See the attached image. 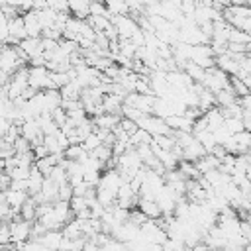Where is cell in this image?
I'll return each mask as SVG.
<instances>
[{
  "label": "cell",
  "instance_id": "6da1fadb",
  "mask_svg": "<svg viewBox=\"0 0 251 251\" xmlns=\"http://www.w3.org/2000/svg\"><path fill=\"white\" fill-rule=\"evenodd\" d=\"M27 84L35 90L51 88L49 82V69L45 65H29L27 67Z\"/></svg>",
  "mask_w": 251,
  "mask_h": 251
},
{
  "label": "cell",
  "instance_id": "7a4b0ae2",
  "mask_svg": "<svg viewBox=\"0 0 251 251\" xmlns=\"http://www.w3.org/2000/svg\"><path fill=\"white\" fill-rule=\"evenodd\" d=\"M10 241L12 243H24L29 239V231H31V222L24 220L22 216L18 220H10Z\"/></svg>",
  "mask_w": 251,
  "mask_h": 251
},
{
  "label": "cell",
  "instance_id": "3957f363",
  "mask_svg": "<svg viewBox=\"0 0 251 251\" xmlns=\"http://www.w3.org/2000/svg\"><path fill=\"white\" fill-rule=\"evenodd\" d=\"M22 20H24V27H25V33L27 35H31V37H41V24H39V20H37V14H35V10L31 8V10H25L24 14H22Z\"/></svg>",
  "mask_w": 251,
  "mask_h": 251
},
{
  "label": "cell",
  "instance_id": "277c9868",
  "mask_svg": "<svg viewBox=\"0 0 251 251\" xmlns=\"http://www.w3.org/2000/svg\"><path fill=\"white\" fill-rule=\"evenodd\" d=\"M33 239H37L45 249H59V243L63 239V231L61 229H45L41 235H37Z\"/></svg>",
  "mask_w": 251,
  "mask_h": 251
},
{
  "label": "cell",
  "instance_id": "5b68a950",
  "mask_svg": "<svg viewBox=\"0 0 251 251\" xmlns=\"http://www.w3.org/2000/svg\"><path fill=\"white\" fill-rule=\"evenodd\" d=\"M29 194L25 192V190H16V188H4V198H6V202H8V206H10V210H14V212H20V206L25 202V198H27Z\"/></svg>",
  "mask_w": 251,
  "mask_h": 251
},
{
  "label": "cell",
  "instance_id": "8992f818",
  "mask_svg": "<svg viewBox=\"0 0 251 251\" xmlns=\"http://www.w3.org/2000/svg\"><path fill=\"white\" fill-rule=\"evenodd\" d=\"M204 153H206V149H204V145H202L196 137H192V139L182 147V159H186V161H196V159H200Z\"/></svg>",
  "mask_w": 251,
  "mask_h": 251
},
{
  "label": "cell",
  "instance_id": "52a82bcc",
  "mask_svg": "<svg viewBox=\"0 0 251 251\" xmlns=\"http://www.w3.org/2000/svg\"><path fill=\"white\" fill-rule=\"evenodd\" d=\"M120 120H122L120 114H110V112L92 116V124H94L96 127H104V129H114V127L120 124Z\"/></svg>",
  "mask_w": 251,
  "mask_h": 251
},
{
  "label": "cell",
  "instance_id": "ba28073f",
  "mask_svg": "<svg viewBox=\"0 0 251 251\" xmlns=\"http://www.w3.org/2000/svg\"><path fill=\"white\" fill-rule=\"evenodd\" d=\"M80 90H82V86L75 78H71L59 88V94H61V100H78L80 98Z\"/></svg>",
  "mask_w": 251,
  "mask_h": 251
},
{
  "label": "cell",
  "instance_id": "9c48e42d",
  "mask_svg": "<svg viewBox=\"0 0 251 251\" xmlns=\"http://www.w3.org/2000/svg\"><path fill=\"white\" fill-rule=\"evenodd\" d=\"M41 196H43V200L45 202H55L59 196H57V192H59V184L53 180V178H49V176H43V182H41Z\"/></svg>",
  "mask_w": 251,
  "mask_h": 251
},
{
  "label": "cell",
  "instance_id": "30bf717a",
  "mask_svg": "<svg viewBox=\"0 0 251 251\" xmlns=\"http://www.w3.org/2000/svg\"><path fill=\"white\" fill-rule=\"evenodd\" d=\"M8 35H12V37H16L18 41L20 39H24L27 33H25V27H24V20H22V16H12V18H8Z\"/></svg>",
  "mask_w": 251,
  "mask_h": 251
},
{
  "label": "cell",
  "instance_id": "8fae6325",
  "mask_svg": "<svg viewBox=\"0 0 251 251\" xmlns=\"http://www.w3.org/2000/svg\"><path fill=\"white\" fill-rule=\"evenodd\" d=\"M147 218H159L161 216V210H159V206H157V202L153 200V198H139L137 196V204H135Z\"/></svg>",
  "mask_w": 251,
  "mask_h": 251
},
{
  "label": "cell",
  "instance_id": "7c38bea8",
  "mask_svg": "<svg viewBox=\"0 0 251 251\" xmlns=\"http://www.w3.org/2000/svg\"><path fill=\"white\" fill-rule=\"evenodd\" d=\"M41 182H43V175L37 171L35 165L29 167V175H27V194H35L41 190Z\"/></svg>",
  "mask_w": 251,
  "mask_h": 251
},
{
  "label": "cell",
  "instance_id": "4fadbf2b",
  "mask_svg": "<svg viewBox=\"0 0 251 251\" xmlns=\"http://www.w3.org/2000/svg\"><path fill=\"white\" fill-rule=\"evenodd\" d=\"M231 139L237 147V153H247L249 151V145H251V135H249V129H241L237 133H231Z\"/></svg>",
  "mask_w": 251,
  "mask_h": 251
},
{
  "label": "cell",
  "instance_id": "5bb4252c",
  "mask_svg": "<svg viewBox=\"0 0 251 251\" xmlns=\"http://www.w3.org/2000/svg\"><path fill=\"white\" fill-rule=\"evenodd\" d=\"M104 6L108 10L110 16H122V14H129V8L126 4V0H104ZM108 16V18H110Z\"/></svg>",
  "mask_w": 251,
  "mask_h": 251
},
{
  "label": "cell",
  "instance_id": "9a60e30c",
  "mask_svg": "<svg viewBox=\"0 0 251 251\" xmlns=\"http://www.w3.org/2000/svg\"><path fill=\"white\" fill-rule=\"evenodd\" d=\"M194 82H202V78H204V67H200V65H196V63H192V61H186V65H184V69H182Z\"/></svg>",
  "mask_w": 251,
  "mask_h": 251
},
{
  "label": "cell",
  "instance_id": "2e32d148",
  "mask_svg": "<svg viewBox=\"0 0 251 251\" xmlns=\"http://www.w3.org/2000/svg\"><path fill=\"white\" fill-rule=\"evenodd\" d=\"M249 33L247 31H241L237 27H229L227 31V43H249Z\"/></svg>",
  "mask_w": 251,
  "mask_h": 251
},
{
  "label": "cell",
  "instance_id": "e0dca14e",
  "mask_svg": "<svg viewBox=\"0 0 251 251\" xmlns=\"http://www.w3.org/2000/svg\"><path fill=\"white\" fill-rule=\"evenodd\" d=\"M49 178H53L57 184H65V182H69V178H67V171H65L63 165H53V169H51V173H49Z\"/></svg>",
  "mask_w": 251,
  "mask_h": 251
},
{
  "label": "cell",
  "instance_id": "ac0fdd59",
  "mask_svg": "<svg viewBox=\"0 0 251 251\" xmlns=\"http://www.w3.org/2000/svg\"><path fill=\"white\" fill-rule=\"evenodd\" d=\"M100 143H102V139L98 137V133H96L94 129H92V131H90V133L80 141V145H82L86 151H92V149H94V147H98Z\"/></svg>",
  "mask_w": 251,
  "mask_h": 251
},
{
  "label": "cell",
  "instance_id": "d6986e66",
  "mask_svg": "<svg viewBox=\"0 0 251 251\" xmlns=\"http://www.w3.org/2000/svg\"><path fill=\"white\" fill-rule=\"evenodd\" d=\"M224 127H226L229 133H237V131L245 129L241 118H224Z\"/></svg>",
  "mask_w": 251,
  "mask_h": 251
},
{
  "label": "cell",
  "instance_id": "ffe728a7",
  "mask_svg": "<svg viewBox=\"0 0 251 251\" xmlns=\"http://www.w3.org/2000/svg\"><path fill=\"white\" fill-rule=\"evenodd\" d=\"M88 14L90 16H110L104 2H98V0H90L88 2Z\"/></svg>",
  "mask_w": 251,
  "mask_h": 251
},
{
  "label": "cell",
  "instance_id": "44dd1931",
  "mask_svg": "<svg viewBox=\"0 0 251 251\" xmlns=\"http://www.w3.org/2000/svg\"><path fill=\"white\" fill-rule=\"evenodd\" d=\"M51 118H53V122L61 127V126L65 124V120H67V112H65L61 106H57V108H53V110H51Z\"/></svg>",
  "mask_w": 251,
  "mask_h": 251
},
{
  "label": "cell",
  "instance_id": "7402d4cb",
  "mask_svg": "<svg viewBox=\"0 0 251 251\" xmlns=\"http://www.w3.org/2000/svg\"><path fill=\"white\" fill-rule=\"evenodd\" d=\"M59 200H69L73 196V186L71 182H65V184H59V192H57Z\"/></svg>",
  "mask_w": 251,
  "mask_h": 251
},
{
  "label": "cell",
  "instance_id": "603a6c76",
  "mask_svg": "<svg viewBox=\"0 0 251 251\" xmlns=\"http://www.w3.org/2000/svg\"><path fill=\"white\" fill-rule=\"evenodd\" d=\"M49 8H53L55 12H69V4L67 0H45Z\"/></svg>",
  "mask_w": 251,
  "mask_h": 251
},
{
  "label": "cell",
  "instance_id": "cb8c5ba5",
  "mask_svg": "<svg viewBox=\"0 0 251 251\" xmlns=\"http://www.w3.org/2000/svg\"><path fill=\"white\" fill-rule=\"evenodd\" d=\"M229 4H233V6H249V0H229Z\"/></svg>",
  "mask_w": 251,
  "mask_h": 251
}]
</instances>
